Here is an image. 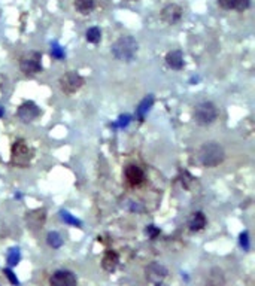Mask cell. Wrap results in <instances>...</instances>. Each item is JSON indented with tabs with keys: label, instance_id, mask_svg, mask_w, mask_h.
Wrapping results in <instances>:
<instances>
[{
	"label": "cell",
	"instance_id": "cell-25",
	"mask_svg": "<svg viewBox=\"0 0 255 286\" xmlns=\"http://www.w3.org/2000/svg\"><path fill=\"white\" fill-rule=\"evenodd\" d=\"M146 234L149 236L151 240H154V239H157V236H160V230L155 228L154 225H149V227L146 228Z\"/></svg>",
	"mask_w": 255,
	"mask_h": 286
},
{
	"label": "cell",
	"instance_id": "cell-11",
	"mask_svg": "<svg viewBox=\"0 0 255 286\" xmlns=\"http://www.w3.org/2000/svg\"><path fill=\"white\" fill-rule=\"evenodd\" d=\"M124 174H126L127 182L131 186H139L145 182V173L139 165H134V164L127 165L126 170H124Z\"/></svg>",
	"mask_w": 255,
	"mask_h": 286
},
{
	"label": "cell",
	"instance_id": "cell-16",
	"mask_svg": "<svg viewBox=\"0 0 255 286\" xmlns=\"http://www.w3.org/2000/svg\"><path fill=\"white\" fill-rule=\"evenodd\" d=\"M152 105H154V97L149 94V95H146V97L140 102V105L137 106V109H136V115H137V118L142 121L143 118H145V115L149 112V109L152 108Z\"/></svg>",
	"mask_w": 255,
	"mask_h": 286
},
{
	"label": "cell",
	"instance_id": "cell-18",
	"mask_svg": "<svg viewBox=\"0 0 255 286\" xmlns=\"http://www.w3.org/2000/svg\"><path fill=\"white\" fill-rule=\"evenodd\" d=\"M85 39H87V42L90 43H99L100 39H102V32L99 27H91L87 30V33H85Z\"/></svg>",
	"mask_w": 255,
	"mask_h": 286
},
{
	"label": "cell",
	"instance_id": "cell-7",
	"mask_svg": "<svg viewBox=\"0 0 255 286\" xmlns=\"http://www.w3.org/2000/svg\"><path fill=\"white\" fill-rule=\"evenodd\" d=\"M182 12H184V11H182V8H181L179 5L170 3V5H167V6L163 8L160 17H161L163 23H166V24H169V26H173V24H178V23L181 21Z\"/></svg>",
	"mask_w": 255,
	"mask_h": 286
},
{
	"label": "cell",
	"instance_id": "cell-3",
	"mask_svg": "<svg viewBox=\"0 0 255 286\" xmlns=\"http://www.w3.org/2000/svg\"><path fill=\"white\" fill-rule=\"evenodd\" d=\"M33 155H35V152L26 143V140L18 139V140L14 142V145L11 148V163H12V165L24 168L32 163Z\"/></svg>",
	"mask_w": 255,
	"mask_h": 286
},
{
	"label": "cell",
	"instance_id": "cell-20",
	"mask_svg": "<svg viewBox=\"0 0 255 286\" xmlns=\"http://www.w3.org/2000/svg\"><path fill=\"white\" fill-rule=\"evenodd\" d=\"M20 258H21V255H20V249L18 247L9 249V252H8V262H9L11 267L17 265L20 262Z\"/></svg>",
	"mask_w": 255,
	"mask_h": 286
},
{
	"label": "cell",
	"instance_id": "cell-1",
	"mask_svg": "<svg viewBox=\"0 0 255 286\" xmlns=\"http://www.w3.org/2000/svg\"><path fill=\"white\" fill-rule=\"evenodd\" d=\"M139 49V43L131 36H123L120 38L111 48L112 55L120 61H131Z\"/></svg>",
	"mask_w": 255,
	"mask_h": 286
},
{
	"label": "cell",
	"instance_id": "cell-2",
	"mask_svg": "<svg viewBox=\"0 0 255 286\" xmlns=\"http://www.w3.org/2000/svg\"><path fill=\"white\" fill-rule=\"evenodd\" d=\"M199 158L205 167H216L224 161L225 154L221 145H218L216 142H208L200 148Z\"/></svg>",
	"mask_w": 255,
	"mask_h": 286
},
{
	"label": "cell",
	"instance_id": "cell-6",
	"mask_svg": "<svg viewBox=\"0 0 255 286\" xmlns=\"http://www.w3.org/2000/svg\"><path fill=\"white\" fill-rule=\"evenodd\" d=\"M84 78L75 72V70H70L67 73H64L60 79H58V85H60V89L64 92V94H75L76 91H79L84 85Z\"/></svg>",
	"mask_w": 255,
	"mask_h": 286
},
{
	"label": "cell",
	"instance_id": "cell-5",
	"mask_svg": "<svg viewBox=\"0 0 255 286\" xmlns=\"http://www.w3.org/2000/svg\"><path fill=\"white\" fill-rule=\"evenodd\" d=\"M20 69L24 75H36L42 72V54L38 51H29L20 58Z\"/></svg>",
	"mask_w": 255,
	"mask_h": 286
},
{
	"label": "cell",
	"instance_id": "cell-22",
	"mask_svg": "<svg viewBox=\"0 0 255 286\" xmlns=\"http://www.w3.org/2000/svg\"><path fill=\"white\" fill-rule=\"evenodd\" d=\"M236 3H237V0H218V5L227 11L236 9Z\"/></svg>",
	"mask_w": 255,
	"mask_h": 286
},
{
	"label": "cell",
	"instance_id": "cell-10",
	"mask_svg": "<svg viewBox=\"0 0 255 286\" xmlns=\"http://www.w3.org/2000/svg\"><path fill=\"white\" fill-rule=\"evenodd\" d=\"M45 221H46V210L45 209H35V210H30L26 213V222H27L29 228L33 231L41 230L43 227Z\"/></svg>",
	"mask_w": 255,
	"mask_h": 286
},
{
	"label": "cell",
	"instance_id": "cell-28",
	"mask_svg": "<svg viewBox=\"0 0 255 286\" xmlns=\"http://www.w3.org/2000/svg\"><path fill=\"white\" fill-rule=\"evenodd\" d=\"M240 245L245 249H249V239H248V233H242L240 234Z\"/></svg>",
	"mask_w": 255,
	"mask_h": 286
},
{
	"label": "cell",
	"instance_id": "cell-14",
	"mask_svg": "<svg viewBox=\"0 0 255 286\" xmlns=\"http://www.w3.org/2000/svg\"><path fill=\"white\" fill-rule=\"evenodd\" d=\"M166 63L169 67H172L175 70H181L184 67V54L179 49L170 51L166 55Z\"/></svg>",
	"mask_w": 255,
	"mask_h": 286
},
{
	"label": "cell",
	"instance_id": "cell-23",
	"mask_svg": "<svg viewBox=\"0 0 255 286\" xmlns=\"http://www.w3.org/2000/svg\"><path fill=\"white\" fill-rule=\"evenodd\" d=\"M51 55L55 57V58H58V60H61V58L64 57V49H63L60 45L54 43V45L51 46Z\"/></svg>",
	"mask_w": 255,
	"mask_h": 286
},
{
	"label": "cell",
	"instance_id": "cell-17",
	"mask_svg": "<svg viewBox=\"0 0 255 286\" xmlns=\"http://www.w3.org/2000/svg\"><path fill=\"white\" fill-rule=\"evenodd\" d=\"M75 9L82 15H87L94 9V0H75Z\"/></svg>",
	"mask_w": 255,
	"mask_h": 286
},
{
	"label": "cell",
	"instance_id": "cell-15",
	"mask_svg": "<svg viewBox=\"0 0 255 286\" xmlns=\"http://www.w3.org/2000/svg\"><path fill=\"white\" fill-rule=\"evenodd\" d=\"M188 227L191 231H202L206 227V216L203 215V212H194L188 219Z\"/></svg>",
	"mask_w": 255,
	"mask_h": 286
},
{
	"label": "cell",
	"instance_id": "cell-27",
	"mask_svg": "<svg viewBox=\"0 0 255 286\" xmlns=\"http://www.w3.org/2000/svg\"><path fill=\"white\" fill-rule=\"evenodd\" d=\"M128 123H130V117H128V115H123V117H120V121H118L115 125H117V127H126Z\"/></svg>",
	"mask_w": 255,
	"mask_h": 286
},
{
	"label": "cell",
	"instance_id": "cell-21",
	"mask_svg": "<svg viewBox=\"0 0 255 286\" xmlns=\"http://www.w3.org/2000/svg\"><path fill=\"white\" fill-rule=\"evenodd\" d=\"M60 216H61V219H63L64 222L72 224V225H76V227H81V221H79V219H76V218H73L69 212L61 210V212H60Z\"/></svg>",
	"mask_w": 255,
	"mask_h": 286
},
{
	"label": "cell",
	"instance_id": "cell-12",
	"mask_svg": "<svg viewBox=\"0 0 255 286\" xmlns=\"http://www.w3.org/2000/svg\"><path fill=\"white\" fill-rule=\"evenodd\" d=\"M167 276V268L161 265L160 262H152L146 267V279L149 282L158 283Z\"/></svg>",
	"mask_w": 255,
	"mask_h": 286
},
{
	"label": "cell",
	"instance_id": "cell-26",
	"mask_svg": "<svg viewBox=\"0 0 255 286\" xmlns=\"http://www.w3.org/2000/svg\"><path fill=\"white\" fill-rule=\"evenodd\" d=\"M3 273H5V276L11 280V283H12V285H17V286H18V283H20V282H18V279L14 276V271H12V270L5 268V270H3Z\"/></svg>",
	"mask_w": 255,
	"mask_h": 286
},
{
	"label": "cell",
	"instance_id": "cell-8",
	"mask_svg": "<svg viewBox=\"0 0 255 286\" xmlns=\"http://www.w3.org/2000/svg\"><path fill=\"white\" fill-rule=\"evenodd\" d=\"M76 276L69 270H57L49 277L51 286H76Z\"/></svg>",
	"mask_w": 255,
	"mask_h": 286
},
{
	"label": "cell",
	"instance_id": "cell-29",
	"mask_svg": "<svg viewBox=\"0 0 255 286\" xmlns=\"http://www.w3.org/2000/svg\"><path fill=\"white\" fill-rule=\"evenodd\" d=\"M155 286H166V285H163L161 282H158V283H155Z\"/></svg>",
	"mask_w": 255,
	"mask_h": 286
},
{
	"label": "cell",
	"instance_id": "cell-19",
	"mask_svg": "<svg viewBox=\"0 0 255 286\" xmlns=\"http://www.w3.org/2000/svg\"><path fill=\"white\" fill-rule=\"evenodd\" d=\"M46 242H48V245H49L51 247H54V249H58V247H61V245H63L61 236H60L58 233H55V231H52V233H49V234L46 236Z\"/></svg>",
	"mask_w": 255,
	"mask_h": 286
},
{
	"label": "cell",
	"instance_id": "cell-4",
	"mask_svg": "<svg viewBox=\"0 0 255 286\" xmlns=\"http://www.w3.org/2000/svg\"><path fill=\"white\" fill-rule=\"evenodd\" d=\"M218 118V108L212 102H202L194 109V121L199 125H209Z\"/></svg>",
	"mask_w": 255,
	"mask_h": 286
},
{
	"label": "cell",
	"instance_id": "cell-13",
	"mask_svg": "<svg viewBox=\"0 0 255 286\" xmlns=\"http://www.w3.org/2000/svg\"><path fill=\"white\" fill-rule=\"evenodd\" d=\"M118 264H120V256H118V253H117L115 250H106L105 255H103V258H102V267H103V270L108 271V273H112V271L117 270Z\"/></svg>",
	"mask_w": 255,
	"mask_h": 286
},
{
	"label": "cell",
	"instance_id": "cell-9",
	"mask_svg": "<svg viewBox=\"0 0 255 286\" xmlns=\"http://www.w3.org/2000/svg\"><path fill=\"white\" fill-rule=\"evenodd\" d=\"M17 115H18V118H20L23 123H32V121H35L36 118H39L41 109L38 108V105H36L35 102H24V103L18 108Z\"/></svg>",
	"mask_w": 255,
	"mask_h": 286
},
{
	"label": "cell",
	"instance_id": "cell-24",
	"mask_svg": "<svg viewBox=\"0 0 255 286\" xmlns=\"http://www.w3.org/2000/svg\"><path fill=\"white\" fill-rule=\"evenodd\" d=\"M249 5H251V0H237V3H236V9H234V11H237V12H243V11H246V9L249 8Z\"/></svg>",
	"mask_w": 255,
	"mask_h": 286
}]
</instances>
